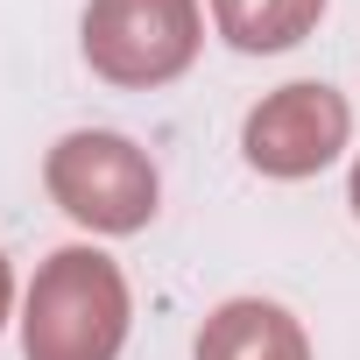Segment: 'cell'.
<instances>
[{
  "label": "cell",
  "mask_w": 360,
  "mask_h": 360,
  "mask_svg": "<svg viewBox=\"0 0 360 360\" xmlns=\"http://www.w3.org/2000/svg\"><path fill=\"white\" fill-rule=\"evenodd\" d=\"M346 198H353V219H360V162H353V184H346Z\"/></svg>",
  "instance_id": "cell-8"
},
{
  "label": "cell",
  "mask_w": 360,
  "mask_h": 360,
  "mask_svg": "<svg viewBox=\"0 0 360 360\" xmlns=\"http://www.w3.org/2000/svg\"><path fill=\"white\" fill-rule=\"evenodd\" d=\"M127 276L99 248H57L22 311V353L29 360H120L127 346Z\"/></svg>",
  "instance_id": "cell-1"
},
{
  "label": "cell",
  "mask_w": 360,
  "mask_h": 360,
  "mask_svg": "<svg viewBox=\"0 0 360 360\" xmlns=\"http://www.w3.org/2000/svg\"><path fill=\"white\" fill-rule=\"evenodd\" d=\"M198 43V0H92L85 8V64L120 92L184 78Z\"/></svg>",
  "instance_id": "cell-3"
},
{
  "label": "cell",
  "mask_w": 360,
  "mask_h": 360,
  "mask_svg": "<svg viewBox=\"0 0 360 360\" xmlns=\"http://www.w3.org/2000/svg\"><path fill=\"white\" fill-rule=\"evenodd\" d=\"M325 15V0H212V22L233 50L248 57H276V50H297Z\"/></svg>",
  "instance_id": "cell-6"
},
{
  "label": "cell",
  "mask_w": 360,
  "mask_h": 360,
  "mask_svg": "<svg viewBox=\"0 0 360 360\" xmlns=\"http://www.w3.org/2000/svg\"><path fill=\"white\" fill-rule=\"evenodd\" d=\"M43 184L92 233H141L155 219V162L113 127L64 134L50 148V162H43Z\"/></svg>",
  "instance_id": "cell-2"
},
{
  "label": "cell",
  "mask_w": 360,
  "mask_h": 360,
  "mask_svg": "<svg viewBox=\"0 0 360 360\" xmlns=\"http://www.w3.org/2000/svg\"><path fill=\"white\" fill-rule=\"evenodd\" d=\"M346 127H353V113H346V99L332 92V85H283V92H269L255 113H248V127H240V148H248V162L262 169V176H318L339 148H346Z\"/></svg>",
  "instance_id": "cell-4"
},
{
  "label": "cell",
  "mask_w": 360,
  "mask_h": 360,
  "mask_svg": "<svg viewBox=\"0 0 360 360\" xmlns=\"http://www.w3.org/2000/svg\"><path fill=\"white\" fill-rule=\"evenodd\" d=\"M198 360H311V339L304 325L269 304V297H233L205 318L198 332Z\"/></svg>",
  "instance_id": "cell-5"
},
{
  "label": "cell",
  "mask_w": 360,
  "mask_h": 360,
  "mask_svg": "<svg viewBox=\"0 0 360 360\" xmlns=\"http://www.w3.org/2000/svg\"><path fill=\"white\" fill-rule=\"evenodd\" d=\"M8 304H15V276H8V255H0V325H8Z\"/></svg>",
  "instance_id": "cell-7"
}]
</instances>
